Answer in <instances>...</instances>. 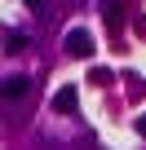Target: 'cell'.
<instances>
[{
	"mask_svg": "<svg viewBox=\"0 0 146 150\" xmlns=\"http://www.w3.org/2000/svg\"><path fill=\"white\" fill-rule=\"evenodd\" d=\"M62 49H66L71 57H93V35H89L84 27H71V31L62 35Z\"/></svg>",
	"mask_w": 146,
	"mask_h": 150,
	"instance_id": "1",
	"label": "cell"
},
{
	"mask_svg": "<svg viewBox=\"0 0 146 150\" xmlns=\"http://www.w3.org/2000/svg\"><path fill=\"white\" fill-rule=\"evenodd\" d=\"M75 106H80V93H75V84H62V88L53 93V110H58V115H75Z\"/></svg>",
	"mask_w": 146,
	"mask_h": 150,
	"instance_id": "2",
	"label": "cell"
},
{
	"mask_svg": "<svg viewBox=\"0 0 146 150\" xmlns=\"http://www.w3.org/2000/svg\"><path fill=\"white\" fill-rule=\"evenodd\" d=\"M31 88V80H27V75H9V80H5V88H0V93H5V97H22Z\"/></svg>",
	"mask_w": 146,
	"mask_h": 150,
	"instance_id": "3",
	"label": "cell"
},
{
	"mask_svg": "<svg viewBox=\"0 0 146 150\" xmlns=\"http://www.w3.org/2000/svg\"><path fill=\"white\" fill-rule=\"evenodd\" d=\"M102 18H106L111 31H120V0H106V13H102Z\"/></svg>",
	"mask_w": 146,
	"mask_h": 150,
	"instance_id": "4",
	"label": "cell"
},
{
	"mask_svg": "<svg viewBox=\"0 0 146 150\" xmlns=\"http://www.w3.org/2000/svg\"><path fill=\"white\" fill-rule=\"evenodd\" d=\"M89 80H93V84H102V88H106V84H111V80H115V75H111V71H106V66H93V71H89Z\"/></svg>",
	"mask_w": 146,
	"mask_h": 150,
	"instance_id": "5",
	"label": "cell"
},
{
	"mask_svg": "<svg viewBox=\"0 0 146 150\" xmlns=\"http://www.w3.org/2000/svg\"><path fill=\"white\" fill-rule=\"evenodd\" d=\"M133 124H137V132H142V137H146V115H137V119H133Z\"/></svg>",
	"mask_w": 146,
	"mask_h": 150,
	"instance_id": "6",
	"label": "cell"
},
{
	"mask_svg": "<svg viewBox=\"0 0 146 150\" xmlns=\"http://www.w3.org/2000/svg\"><path fill=\"white\" fill-rule=\"evenodd\" d=\"M27 5H31V0H27Z\"/></svg>",
	"mask_w": 146,
	"mask_h": 150,
	"instance_id": "7",
	"label": "cell"
}]
</instances>
